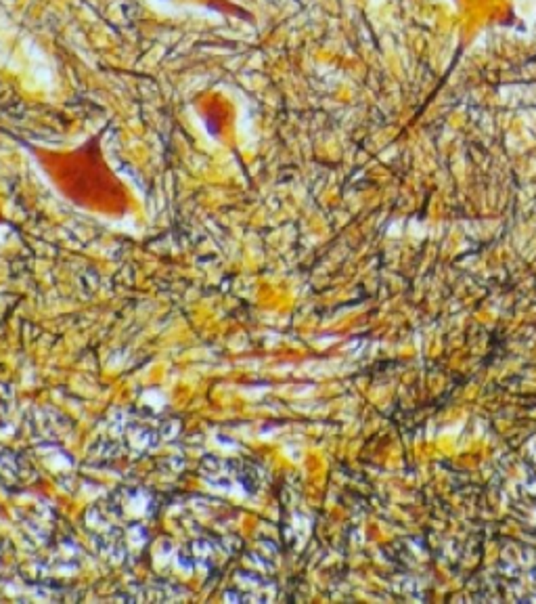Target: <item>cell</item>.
<instances>
[{
    "instance_id": "6da1fadb",
    "label": "cell",
    "mask_w": 536,
    "mask_h": 604,
    "mask_svg": "<svg viewBox=\"0 0 536 604\" xmlns=\"http://www.w3.org/2000/svg\"><path fill=\"white\" fill-rule=\"evenodd\" d=\"M107 508L105 519L94 521L99 529V540L105 544L107 552L113 556L126 559L140 542L145 544V517L149 502L143 493H126L119 491L113 498L103 502Z\"/></svg>"
}]
</instances>
